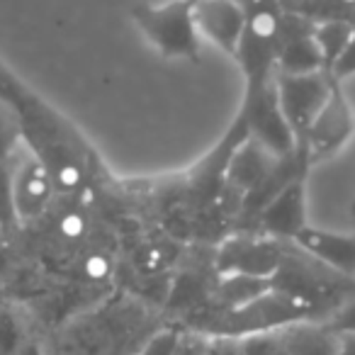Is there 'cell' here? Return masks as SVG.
Instances as JSON below:
<instances>
[{
  "mask_svg": "<svg viewBox=\"0 0 355 355\" xmlns=\"http://www.w3.org/2000/svg\"><path fill=\"white\" fill-rule=\"evenodd\" d=\"M292 243L314 261L324 263L331 270L340 272L345 277L355 275V236L306 227Z\"/></svg>",
  "mask_w": 355,
  "mask_h": 355,
  "instance_id": "11",
  "label": "cell"
},
{
  "mask_svg": "<svg viewBox=\"0 0 355 355\" xmlns=\"http://www.w3.org/2000/svg\"><path fill=\"white\" fill-rule=\"evenodd\" d=\"M85 270H88L90 275H95V277L107 275V261H105L103 256H93V258H88V266H85Z\"/></svg>",
  "mask_w": 355,
  "mask_h": 355,
  "instance_id": "24",
  "label": "cell"
},
{
  "mask_svg": "<svg viewBox=\"0 0 355 355\" xmlns=\"http://www.w3.org/2000/svg\"><path fill=\"white\" fill-rule=\"evenodd\" d=\"M59 229L66 234V236H80V234H83V229H85V222H83V217H80V214H66V217L61 219Z\"/></svg>",
  "mask_w": 355,
  "mask_h": 355,
  "instance_id": "22",
  "label": "cell"
},
{
  "mask_svg": "<svg viewBox=\"0 0 355 355\" xmlns=\"http://www.w3.org/2000/svg\"><path fill=\"white\" fill-rule=\"evenodd\" d=\"M178 345H180V336L175 331H161L156 334L139 355H175Z\"/></svg>",
  "mask_w": 355,
  "mask_h": 355,
  "instance_id": "20",
  "label": "cell"
},
{
  "mask_svg": "<svg viewBox=\"0 0 355 355\" xmlns=\"http://www.w3.org/2000/svg\"><path fill=\"white\" fill-rule=\"evenodd\" d=\"M139 32L166 59L200 56V37L195 25V0H163L158 6H139L132 10Z\"/></svg>",
  "mask_w": 355,
  "mask_h": 355,
  "instance_id": "2",
  "label": "cell"
},
{
  "mask_svg": "<svg viewBox=\"0 0 355 355\" xmlns=\"http://www.w3.org/2000/svg\"><path fill=\"white\" fill-rule=\"evenodd\" d=\"M306 173L297 175L295 180L285 185L277 195H272L261 212L256 214V222L261 232L277 241H295L306 227Z\"/></svg>",
  "mask_w": 355,
  "mask_h": 355,
  "instance_id": "9",
  "label": "cell"
},
{
  "mask_svg": "<svg viewBox=\"0 0 355 355\" xmlns=\"http://www.w3.org/2000/svg\"><path fill=\"white\" fill-rule=\"evenodd\" d=\"M275 88H277V103L285 114L287 124L292 127L300 139L306 134V129L311 127V122L316 119V114L321 112V107L326 105L334 88V78L326 71L319 73H306V76H275Z\"/></svg>",
  "mask_w": 355,
  "mask_h": 355,
  "instance_id": "5",
  "label": "cell"
},
{
  "mask_svg": "<svg viewBox=\"0 0 355 355\" xmlns=\"http://www.w3.org/2000/svg\"><path fill=\"white\" fill-rule=\"evenodd\" d=\"M12 173H15V156L0 163V234L20 222L15 209V195H12Z\"/></svg>",
  "mask_w": 355,
  "mask_h": 355,
  "instance_id": "16",
  "label": "cell"
},
{
  "mask_svg": "<svg viewBox=\"0 0 355 355\" xmlns=\"http://www.w3.org/2000/svg\"><path fill=\"white\" fill-rule=\"evenodd\" d=\"M54 183H51L46 168L27 151L25 161H15V173H12V195H15L17 219H35L49 205L54 195Z\"/></svg>",
  "mask_w": 355,
  "mask_h": 355,
  "instance_id": "10",
  "label": "cell"
},
{
  "mask_svg": "<svg viewBox=\"0 0 355 355\" xmlns=\"http://www.w3.org/2000/svg\"><path fill=\"white\" fill-rule=\"evenodd\" d=\"M355 134V114L353 107L348 105L345 95L340 93L338 83L334 80V88L326 100V105L321 107V112L316 114V119L311 122V127L306 129V134L300 139L302 151L306 153L309 163L329 158L334 153H338L345 144L350 141V137Z\"/></svg>",
  "mask_w": 355,
  "mask_h": 355,
  "instance_id": "7",
  "label": "cell"
},
{
  "mask_svg": "<svg viewBox=\"0 0 355 355\" xmlns=\"http://www.w3.org/2000/svg\"><path fill=\"white\" fill-rule=\"evenodd\" d=\"M285 241L270 236H234L217 251V275H251L272 280L285 261Z\"/></svg>",
  "mask_w": 355,
  "mask_h": 355,
  "instance_id": "6",
  "label": "cell"
},
{
  "mask_svg": "<svg viewBox=\"0 0 355 355\" xmlns=\"http://www.w3.org/2000/svg\"><path fill=\"white\" fill-rule=\"evenodd\" d=\"M32 93H27V88L6 69V64L0 61V107H8L12 114H20L22 110L30 105Z\"/></svg>",
  "mask_w": 355,
  "mask_h": 355,
  "instance_id": "17",
  "label": "cell"
},
{
  "mask_svg": "<svg viewBox=\"0 0 355 355\" xmlns=\"http://www.w3.org/2000/svg\"><path fill=\"white\" fill-rule=\"evenodd\" d=\"M282 37L285 32H282L280 17L272 10L258 8L256 12H248L246 35L236 56L246 76V93L270 83L277 76V54H280Z\"/></svg>",
  "mask_w": 355,
  "mask_h": 355,
  "instance_id": "3",
  "label": "cell"
},
{
  "mask_svg": "<svg viewBox=\"0 0 355 355\" xmlns=\"http://www.w3.org/2000/svg\"><path fill=\"white\" fill-rule=\"evenodd\" d=\"M314 306L297 297L272 287L258 300L248 302L236 309H209L195 321L200 334L217 336V338H251V336L282 331L292 324H302L314 316Z\"/></svg>",
  "mask_w": 355,
  "mask_h": 355,
  "instance_id": "1",
  "label": "cell"
},
{
  "mask_svg": "<svg viewBox=\"0 0 355 355\" xmlns=\"http://www.w3.org/2000/svg\"><path fill=\"white\" fill-rule=\"evenodd\" d=\"M280 343L282 355H336L338 336L324 324L311 326L302 321L280 331Z\"/></svg>",
  "mask_w": 355,
  "mask_h": 355,
  "instance_id": "13",
  "label": "cell"
},
{
  "mask_svg": "<svg viewBox=\"0 0 355 355\" xmlns=\"http://www.w3.org/2000/svg\"><path fill=\"white\" fill-rule=\"evenodd\" d=\"M324 326L334 334H355V292L331 311Z\"/></svg>",
  "mask_w": 355,
  "mask_h": 355,
  "instance_id": "18",
  "label": "cell"
},
{
  "mask_svg": "<svg viewBox=\"0 0 355 355\" xmlns=\"http://www.w3.org/2000/svg\"><path fill=\"white\" fill-rule=\"evenodd\" d=\"M336 336H338L336 355H355V334H336Z\"/></svg>",
  "mask_w": 355,
  "mask_h": 355,
  "instance_id": "23",
  "label": "cell"
},
{
  "mask_svg": "<svg viewBox=\"0 0 355 355\" xmlns=\"http://www.w3.org/2000/svg\"><path fill=\"white\" fill-rule=\"evenodd\" d=\"M300 3H324V0H300Z\"/></svg>",
  "mask_w": 355,
  "mask_h": 355,
  "instance_id": "25",
  "label": "cell"
},
{
  "mask_svg": "<svg viewBox=\"0 0 355 355\" xmlns=\"http://www.w3.org/2000/svg\"><path fill=\"white\" fill-rule=\"evenodd\" d=\"M239 117L248 129V137L261 144L272 156L282 158L297 151V137L287 124L285 114L277 103L275 78L256 90H248Z\"/></svg>",
  "mask_w": 355,
  "mask_h": 355,
  "instance_id": "4",
  "label": "cell"
},
{
  "mask_svg": "<svg viewBox=\"0 0 355 355\" xmlns=\"http://www.w3.org/2000/svg\"><path fill=\"white\" fill-rule=\"evenodd\" d=\"M17 119V117H15ZM10 117H0V163L10 161L15 156L17 141H20V122Z\"/></svg>",
  "mask_w": 355,
  "mask_h": 355,
  "instance_id": "19",
  "label": "cell"
},
{
  "mask_svg": "<svg viewBox=\"0 0 355 355\" xmlns=\"http://www.w3.org/2000/svg\"><path fill=\"white\" fill-rule=\"evenodd\" d=\"M319 71H326V64L311 32H297L295 37H282L280 54H277V73L306 76L319 73Z\"/></svg>",
  "mask_w": 355,
  "mask_h": 355,
  "instance_id": "12",
  "label": "cell"
},
{
  "mask_svg": "<svg viewBox=\"0 0 355 355\" xmlns=\"http://www.w3.org/2000/svg\"><path fill=\"white\" fill-rule=\"evenodd\" d=\"M272 280L251 275H217V287H214V302L217 309H236L248 302L258 300L261 295L272 290Z\"/></svg>",
  "mask_w": 355,
  "mask_h": 355,
  "instance_id": "14",
  "label": "cell"
},
{
  "mask_svg": "<svg viewBox=\"0 0 355 355\" xmlns=\"http://www.w3.org/2000/svg\"><path fill=\"white\" fill-rule=\"evenodd\" d=\"M195 25L202 40L236 59L248 25V10L239 0H195Z\"/></svg>",
  "mask_w": 355,
  "mask_h": 355,
  "instance_id": "8",
  "label": "cell"
},
{
  "mask_svg": "<svg viewBox=\"0 0 355 355\" xmlns=\"http://www.w3.org/2000/svg\"><path fill=\"white\" fill-rule=\"evenodd\" d=\"M314 35V42L319 46L321 56H324L326 71L331 69L336 59L340 56V51L350 44V40L355 37V25L343 17H331V20H324L311 30Z\"/></svg>",
  "mask_w": 355,
  "mask_h": 355,
  "instance_id": "15",
  "label": "cell"
},
{
  "mask_svg": "<svg viewBox=\"0 0 355 355\" xmlns=\"http://www.w3.org/2000/svg\"><path fill=\"white\" fill-rule=\"evenodd\" d=\"M326 73H329L336 83H340V80L355 76V37L350 40V44L340 51V56L334 61V64H331V69L326 71Z\"/></svg>",
  "mask_w": 355,
  "mask_h": 355,
  "instance_id": "21",
  "label": "cell"
}]
</instances>
